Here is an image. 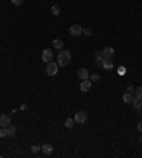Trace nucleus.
Segmentation results:
<instances>
[{
  "instance_id": "obj_23",
  "label": "nucleus",
  "mask_w": 142,
  "mask_h": 158,
  "mask_svg": "<svg viewBox=\"0 0 142 158\" xmlns=\"http://www.w3.org/2000/svg\"><path fill=\"white\" fill-rule=\"evenodd\" d=\"M40 150H41V147H40V145H33V147H31V152H34V154H36V152H39Z\"/></svg>"
},
{
  "instance_id": "obj_7",
  "label": "nucleus",
  "mask_w": 142,
  "mask_h": 158,
  "mask_svg": "<svg viewBox=\"0 0 142 158\" xmlns=\"http://www.w3.org/2000/svg\"><path fill=\"white\" fill-rule=\"evenodd\" d=\"M91 84H92V81L91 80H83L81 81V84H80V90L83 93H87V91H90V88H91Z\"/></svg>"
},
{
  "instance_id": "obj_19",
  "label": "nucleus",
  "mask_w": 142,
  "mask_h": 158,
  "mask_svg": "<svg viewBox=\"0 0 142 158\" xmlns=\"http://www.w3.org/2000/svg\"><path fill=\"white\" fill-rule=\"evenodd\" d=\"M90 80L91 81H98L100 80V74H97V73H92L90 76Z\"/></svg>"
},
{
  "instance_id": "obj_6",
  "label": "nucleus",
  "mask_w": 142,
  "mask_h": 158,
  "mask_svg": "<svg viewBox=\"0 0 142 158\" xmlns=\"http://www.w3.org/2000/svg\"><path fill=\"white\" fill-rule=\"evenodd\" d=\"M41 59H43V61H45V63H50L53 59V51L50 49H44L43 53H41Z\"/></svg>"
},
{
  "instance_id": "obj_17",
  "label": "nucleus",
  "mask_w": 142,
  "mask_h": 158,
  "mask_svg": "<svg viewBox=\"0 0 142 158\" xmlns=\"http://www.w3.org/2000/svg\"><path fill=\"white\" fill-rule=\"evenodd\" d=\"M95 60H97V66H101V64H102L104 57H102V54H101V51L95 53Z\"/></svg>"
},
{
  "instance_id": "obj_13",
  "label": "nucleus",
  "mask_w": 142,
  "mask_h": 158,
  "mask_svg": "<svg viewBox=\"0 0 142 158\" xmlns=\"http://www.w3.org/2000/svg\"><path fill=\"white\" fill-rule=\"evenodd\" d=\"M132 105L135 107L136 110H141V107H142V97H134Z\"/></svg>"
},
{
  "instance_id": "obj_11",
  "label": "nucleus",
  "mask_w": 142,
  "mask_h": 158,
  "mask_svg": "<svg viewBox=\"0 0 142 158\" xmlns=\"http://www.w3.org/2000/svg\"><path fill=\"white\" fill-rule=\"evenodd\" d=\"M122 101L125 104H132V101H134V96L131 94V93H125L122 96Z\"/></svg>"
},
{
  "instance_id": "obj_27",
  "label": "nucleus",
  "mask_w": 142,
  "mask_h": 158,
  "mask_svg": "<svg viewBox=\"0 0 142 158\" xmlns=\"http://www.w3.org/2000/svg\"><path fill=\"white\" fill-rule=\"evenodd\" d=\"M132 91H134V87L129 86V87H128V93H132Z\"/></svg>"
},
{
  "instance_id": "obj_8",
  "label": "nucleus",
  "mask_w": 142,
  "mask_h": 158,
  "mask_svg": "<svg viewBox=\"0 0 142 158\" xmlns=\"http://www.w3.org/2000/svg\"><path fill=\"white\" fill-rule=\"evenodd\" d=\"M77 76L81 81H83V80H87L88 77H90V74H88V70H87V68H80V70L77 71Z\"/></svg>"
},
{
  "instance_id": "obj_16",
  "label": "nucleus",
  "mask_w": 142,
  "mask_h": 158,
  "mask_svg": "<svg viewBox=\"0 0 142 158\" xmlns=\"http://www.w3.org/2000/svg\"><path fill=\"white\" fill-rule=\"evenodd\" d=\"M53 47H54V49H58V50H61V49H63V41L58 40V39L53 40Z\"/></svg>"
},
{
  "instance_id": "obj_22",
  "label": "nucleus",
  "mask_w": 142,
  "mask_h": 158,
  "mask_svg": "<svg viewBox=\"0 0 142 158\" xmlns=\"http://www.w3.org/2000/svg\"><path fill=\"white\" fill-rule=\"evenodd\" d=\"M83 33H84L87 37H91V36H92V30H91V29H84Z\"/></svg>"
},
{
  "instance_id": "obj_24",
  "label": "nucleus",
  "mask_w": 142,
  "mask_h": 158,
  "mask_svg": "<svg viewBox=\"0 0 142 158\" xmlns=\"http://www.w3.org/2000/svg\"><path fill=\"white\" fill-rule=\"evenodd\" d=\"M10 1H12L13 4H16V6H20V4H21L24 0H10Z\"/></svg>"
},
{
  "instance_id": "obj_21",
  "label": "nucleus",
  "mask_w": 142,
  "mask_h": 158,
  "mask_svg": "<svg viewBox=\"0 0 142 158\" xmlns=\"http://www.w3.org/2000/svg\"><path fill=\"white\" fill-rule=\"evenodd\" d=\"M135 97H142V86L136 87V90H135Z\"/></svg>"
},
{
  "instance_id": "obj_9",
  "label": "nucleus",
  "mask_w": 142,
  "mask_h": 158,
  "mask_svg": "<svg viewBox=\"0 0 142 158\" xmlns=\"http://www.w3.org/2000/svg\"><path fill=\"white\" fill-rule=\"evenodd\" d=\"M101 67H102V68H105V70H108V71H110V70H112V68H114L112 60H111V59H104Z\"/></svg>"
},
{
  "instance_id": "obj_25",
  "label": "nucleus",
  "mask_w": 142,
  "mask_h": 158,
  "mask_svg": "<svg viewBox=\"0 0 142 158\" xmlns=\"http://www.w3.org/2000/svg\"><path fill=\"white\" fill-rule=\"evenodd\" d=\"M119 74H121V76L125 74V67H119Z\"/></svg>"
},
{
  "instance_id": "obj_18",
  "label": "nucleus",
  "mask_w": 142,
  "mask_h": 158,
  "mask_svg": "<svg viewBox=\"0 0 142 158\" xmlns=\"http://www.w3.org/2000/svg\"><path fill=\"white\" fill-rule=\"evenodd\" d=\"M64 125H65V128H72V127H74V120L67 118L65 120V123H64Z\"/></svg>"
},
{
  "instance_id": "obj_20",
  "label": "nucleus",
  "mask_w": 142,
  "mask_h": 158,
  "mask_svg": "<svg viewBox=\"0 0 142 158\" xmlns=\"http://www.w3.org/2000/svg\"><path fill=\"white\" fill-rule=\"evenodd\" d=\"M0 137H7V128L6 127H0Z\"/></svg>"
},
{
  "instance_id": "obj_14",
  "label": "nucleus",
  "mask_w": 142,
  "mask_h": 158,
  "mask_svg": "<svg viewBox=\"0 0 142 158\" xmlns=\"http://www.w3.org/2000/svg\"><path fill=\"white\" fill-rule=\"evenodd\" d=\"M50 12H51V14H54V16H60L61 9H60V6H57V4H53V6L50 7Z\"/></svg>"
},
{
  "instance_id": "obj_4",
  "label": "nucleus",
  "mask_w": 142,
  "mask_h": 158,
  "mask_svg": "<svg viewBox=\"0 0 142 158\" xmlns=\"http://www.w3.org/2000/svg\"><path fill=\"white\" fill-rule=\"evenodd\" d=\"M101 54H102L104 59H111L112 60V57L115 56V50H114L112 47H105L102 51H101Z\"/></svg>"
},
{
  "instance_id": "obj_1",
  "label": "nucleus",
  "mask_w": 142,
  "mask_h": 158,
  "mask_svg": "<svg viewBox=\"0 0 142 158\" xmlns=\"http://www.w3.org/2000/svg\"><path fill=\"white\" fill-rule=\"evenodd\" d=\"M71 63V53L68 50H60L57 56V64L60 67H65Z\"/></svg>"
},
{
  "instance_id": "obj_5",
  "label": "nucleus",
  "mask_w": 142,
  "mask_h": 158,
  "mask_svg": "<svg viewBox=\"0 0 142 158\" xmlns=\"http://www.w3.org/2000/svg\"><path fill=\"white\" fill-rule=\"evenodd\" d=\"M74 121L78 123V124H84L85 121H87V112L78 111L77 114H75V117H74Z\"/></svg>"
},
{
  "instance_id": "obj_26",
  "label": "nucleus",
  "mask_w": 142,
  "mask_h": 158,
  "mask_svg": "<svg viewBox=\"0 0 142 158\" xmlns=\"http://www.w3.org/2000/svg\"><path fill=\"white\" fill-rule=\"evenodd\" d=\"M138 131L142 134V123H139V124H138Z\"/></svg>"
},
{
  "instance_id": "obj_2",
  "label": "nucleus",
  "mask_w": 142,
  "mask_h": 158,
  "mask_svg": "<svg viewBox=\"0 0 142 158\" xmlns=\"http://www.w3.org/2000/svg\"><path fill=\"white\" fill-rule=\"evenodd\" d=\"M45 73L48 76H56L58 73V64L57 63H47V67H45Z\"/></svg>"
},
{
  "instance_id": "obj_12",
  "label": "nucleus",
  "mask_w": 142,
  "mask_h": 158,
  "mask_svg": "<svg viewBox=\"0 0 142 158\" xmlns=\"http://www.w3.org/2000/svg\"><path fill=\"white\" fill-rule=\"evenodd\" d=\"M41 151H43V154H45V155H50L53 152V145L51 144H44L41 147Z\"/></svg>"
},
{
  "instance_id": "obj_28",
  "label": "nucleus",
  "mask_w": 142,
  "mask_h": 158,
  "mask_svg": "<svg viewBox=\"0 0 142 158\" xmlns=\"http://www.w3.org/2000/svg\"><path fill=\"white\" fill-rule=\"evenodd\" d=\"M139 141H141V143H142V135H141V137H139Z\"/></svg>"
},
{
  "instance_id": "obj_10",
  "label": "nucleus",
  "mask_w": 142,
  "mask_h": 158,
  "mask_svg": "<svg viewBox=\"0 0 142 158\" xmlns=\"http://www.w3.org/2000/svg\"><path fill=\"white\" fill-rule=\"evenodd\" d=\"M0 125H1V127H9V125H10V117L1 114V115H0Z\"/></svg>"
},
{
  "instance_id": "obj_3",
  "label": "nucleus",
  "mask_w": 142,
  "mask_h": 158,
  "mask_svg": "<svg viewBox=\"0 0 142 158\" xmlns=\"http://www.w3.org/2000/svg\"><path fill=\"white\" fill-rule=\"evenodd\" d=\"M70 34L71 36H74V37H77V36H80V34H83V27L80 26V24H72V26L70 27Z\"/></svg>"
},
{
  "instance_id": "obj_15",
  "label": "nucleus",
  "mask_w": 142,
  "mask_h": 158,
  "mask_svg": "<svg viewBox=\"0 0 142 158\" xmlns=\"http://www.w3.org/2000/svg\"><path fill=\"white\" fill-rule=\"evenodd\" d=\"M6 128H7V137H14V134H16V127H14V125H9Z\"/></svg>"
}]
</instances>
